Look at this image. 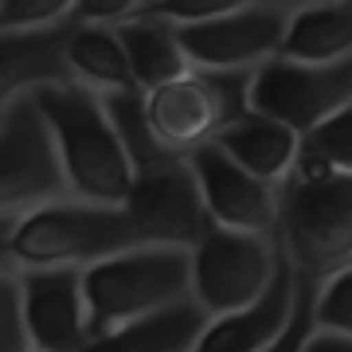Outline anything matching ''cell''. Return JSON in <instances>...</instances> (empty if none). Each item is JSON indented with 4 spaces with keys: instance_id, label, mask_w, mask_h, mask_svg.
Wrapping results in <instances>:
<instances>
[{
    "instance_id": "8",
    "label": "cell",
    "mask_w": 352,
    "mask_h": 352,
    "mask_svg": "<svg viewBox=\"0 0 352 352\" xmlns=\"http://www.w3.org/2000/svg\"><path fill=\"white\" fill-rule=\"evenodd\" d=\"M298 4H239L215 20L176 28L180 51L192 71H258L282 55L286 28Z\"/></svg>"
},
{
    "instance_id": "14",
    "label": "cell",
    "mask_w": 352,
    "mask_h": 352,
    "mask_svg": "<svg viewBox=\"0 0 352 352\" xmlns=\"http://www.w3.org/2000/svg\"><path fill=\"white\" fill-rule=\"evenodd\" d=\"M71 16L43 32H0V110L51 82H67Z\"/></svg>"
},
{
    "instance_id": "6",
    "label": "cell",
    "mask_w": 352,
    "mask_h": 352,
    "mask_svg": "<svg viewBox=\"0 0 352 352\" xmlns=\"http://www.w3.org/2000/svg\"><path fill=\"white\" fill-rule=\"evenodd\" d=\"M63 200H71V188L51 126L36 98L24 94L0 110V219H20Z\"/></svg>"
},
{
    "instance_id": "3",
    "label": "cell",
    "mask_w": 352,
    "mask_h": 352,
    "mask_svg": "<svg viewBox=\"0 0 352 352\" xmlns=\"http://www.w3.org/2000/svg\"><path fill=\"white\" fill-rule=\"evenodd\" d=\"M90 340L192 302V254L173 247H133L82 270Z\"/></svg>"
},
{
    "instance_id": "17",
    "label": "cell",
    "mask_w": 352,
    "mask_h": 352,
    "mask_svg": "<svg viewBox=\"0 0 352 352\" xmlns=\"http://www.w3.org/2000/svg\"><path fill=\"white\" fill-rule=\"evenodd\" d=\"M278 59L305 67L352 59V4H298Z\"/></svg>"
},
{
    "instance_id": "19",
    "label": "cell",
    "mask_w": 352,
    "mask_h": 352,
    "mask_svg": "<svg viewBox=\"0 0 352 352\" xmlns=\"http://www.w3.org/2000/svg\"><path fill=\"white\" fill-rule=\"evenodd\" d=\"M204 329H208V314L196 302H180L157 317H145V321H133L118 333L94 337L78 352H192Z\"/></svg>"
},
{
    "instance_id": "25",
    "label": "cell",
    "mask_w": 352,
    "mask_h": 352,
    "mask_svg": "<svg viewBox=\"0 0 352 352\" xmlns=\"http://www.w3.org/2000/svg\"><path fill=\"white\" fill-rule=\"evenodd\" d=\"M141 8L173 28H192V24H204V20H215V16L231 12L235 0H149Z\"/></svg>"
},
{
    "instance_id": "24",
    "label": "cell",
    "mask_w": 352,
    "mask_h": 352,
    "mask_svg": "<svg viewBox=\"0 0 352 352\" xmlns=\"http://www.w3.org/2000/svg\"><path fill=\"white\" fill-rule=\"evenodd\" d=\"M71 16L67 0H0V32H43Z\"/></svg>"
},
{
    "instance_id": "23",
    "label": "cell",
    "mask_w": 352,
    "mask_h": 352,
    "mask_svg": "<svg viewBox=\"0 0 352 352\" xmlns=\"http://www.w3.org/2000/svg\"><path fill=\"white\" fill-rule=\"evenodd\" d=\"M314 321H317V329H325V333L352 337V266H344L340 274H333L329 282L317 286Z\"/></svg>"
},
{
    "instance_id": "15",
    "label": "cell",
    "mask_w": 352,
    "mask_h": 352,
    "mask_svg": "<svg viewBox=\"0 0 352 352\" xmlns=\"http://www.w3.org/2000/svg\"><path fill=\"white\" fill-rule=\"evenodd\" d=\"M212 145L223 157H231L243 173L258 176L274 188H282L289 180L294 164H298V153H302V138L294 129L278 126L270 118H258V113H247L243 122L227 126Z\"/></svg>"
},
{
    "instance_id": "10",
    "label": "cell",
    "mask_w": 352,
    "mask_h": 352,
    "mask_svg": "<svg viewBox=\"0 0 352 352\" xmlns=\"http://www.w3.org/2000/svg\"><path fill=\"white\" fill-rule=\"evenodd\" d=\"M352 106V59L333 67H305L289 59H270L251 82V113L305 138L333 113Z\"/></svg>"
},
{
    "instance_id": "28",
    "label": "cell",
    "mask_w": 352,
    "mask_h": 352,
    "mask_svg": "<svg viewBox=\"0 0 352 352\" xmlns=\"http://www.w3.org/2000/svg\"><path fill=\"white\" fill-rule=\"evenodd\" d=\"M302 352H352V337H340V333H325V329H314Z\"/></svg>"
},
{
    "instance_id": "11",
    "label": "cell",
    "mask_w": 352,
    "mask_h": 352,
    "mask_svg": "<svg viewBox=\"0 0 352 352\" xmlns=\"http://www.w3.org/2000/svg\"><path fill=\"white\" fill-rule=\"evenodd\" d=\"M196 184H200L204 208L215 227L223 231H243V235H278V196L274 184L243 173L239 164L223 157L215 145H204L188 157Z\"/></svg>"
},
{
    "instance_id": "29",
    "label": "cell",
    "mask_w": 352,
    "mask_h": 352,
    "mask_svg": "<svg viewBox=\"0 0 352 352\" xmlns=\"http://www.w3.org/2000/svg\"><path fill=\"white\" fill-rule=\"evenodd\" d=\"M12 223H16V219H0V235H4V231H8Z\"/></svg>"
},
{
    "instance_id": "20",
    "label": "cell",
    "mask_w": 352,
    "mask_h": 352,
    "mask_svg": "<svg viewBox=\"0 0 352 352\" xmlns=\"http://www.w3.org/2000/svg\"><path fill=\"white\" fill-rule=\"evenodd\" d=\"M102 106H106V118H110L113 133L122 141L129 164H133V176L138 173H149L157 164L173 161L168 153L157 145L149 129V118H145V94L141 90H118V94H98Z\"/></svg>"
},
{
    "instance_id": "21",
    "label": "cell",
    "mask_w": 352,
    "mask_h": 352,
    "mask_svg": "<svg viewBox=\"0 0 352 352\" xmlns=\"http://www.w3.org/2000/svg\"><path fill=\"white\" fill-rule=\"evenodd\" d=\"M12 231V227H8ZM8 231L0 235V352H32L24 333V294H20V266L4 247Z\"/></svg>"
},
{
    "instance_id": "13",
    "label": "cell",
    "mask_w": 352,
    "mask_h": 352,
    "mask_svg": "<svg viewBox=\"0 0 352 352\" xmlns=\"http://www.w3.org/2000/svg\"><path fill=\"white\" fill-rule=\"evenodd\" d=\"M298 298H302V282H298V274L289 270L286 254H282V266H278L274 282H270V289L263 298L251 302L247 309H235V314L208 321V329L192 344V352H263V349H270L289 329L294 314H298Z\"/></svg>"
},
{
    "instance_id": "22",
    "label": "cell",
    "mask_w": 352,
    "mask_h": 352,
    "mask_svg": "<svg viewBox=\"0 0 352 352\" xmlns=\"http://www.w3.org/2000/svg\"><path fill=\"white\" fill-rule=\"evenodd\" d=\"M302 157L321 161L333 173L352 176V106H344L340 113H333L329 122H321L317 129H309L302 138Z\"/></svg>"
},
{
    "instance_id": "18",
    "label": "cell",
    "mask_w": 352,
    "mask_h": 352,
    "mask_svg": "<svg viewBox=\"0 0 352 352\" xmlns=\"http://www.w3.org/2000/svg\"><path fill=\"white\" fill-rule=\"evenodd\" d=\"M67 71L71 82L94 90V94H118V90H138L129 75L126 51L113 28L102 24H75L67 36Z\"/></svg>"
},
{
    "instance_id": "12",
    "label": "cell",
    "mask_w": 352,
    "mask_h": 352,
    "mask_svg": "<svg viewBox=\"0 0 352 352\" xmlns=\"http://www.w3.org/2000/svg\"><path fill=\"white\" fill-rule=\"evenodd\" d=\"M20 294L32 352H78L90 344L82 270H20Z\"/></svg>"
},
{
    "instance_id": "27",
    "label": "cell",
    "mask_w": 352,
    "mask_h": 352,
    "mask_svg": "<svg viewBox=\"0 0 352 352\" xmlns=\"http://www.w3.org/2000/svg\"><path fill=\"white\" fill-rule=\"evenodd\" d=\"M133 8H138V0H78V4H71V20L75 24L113 28L126 16H133Z\"/></svg>"
},
{
    "instance_id": "16",
    "label": "cell",
    "mask_w": 352,
    "mask_h": 352,
    "mask_svg": "<svg viewBox=\"0 0 352 352\" xmlns=\"http://www.w3.org/2000/svg\"><path fill=\"white\" fill-rule=\"evenodd\" d=\"M118 39H122V51H126L129 75H133V87L141 94L164 87V82H176L192 71L184 51H180V39H176V28L149 16L145 8H133V16H126L122 24H113Z\"/></svg>"
},
{
    "instance_id": "4",
    "label": "cell",
    "mask_w": 352,
    "mask_h": 352,
    "mask_svg": "<svg viewBox=\"0 0 352 352\" xmlns=\"http://www.w3.org/2000/svg\"><path fill=\"white\" fill-rule=\"evenodd\" d=\"M20 270H90L141 247L126 208L63 200L20 215L4 239Z\"/></svg>"
},
{
    "instance_id": "9",
    "label": "cell",
    "mask_w": 352,
    "mask_h": 352,
    "mask_svg": "<svg viewBox=\"0 0 352 352\" xmlns=\"http://www.w3.org/2000/svg\"><path fill=\"white\" fill-rule=\"evenodd\" d=\"M122 208H126L129 223L138 231L141 247L192 251L215 227L208 208H204L200 184H196L188 157H173V161L157 164L149 173H138L133 188H129V200Z\"/></svg>"
},
{
    "instance_id": "5",
    "label": "cell",
    "mask_w": 352,
    "mask_h": 352,
    "mask_svg": "<svg viewBox=\"0 0 352 352\" xmlns=\"http://www.w3.org/2000/svg\"><path fill=\"white\" fill-rule=\"evenodd\" d=\"M258 71H188L145 94V118L168 157H192L227 126L251 113V82Z\"/></svg>"
},
{
    "instance_id": "26",
    "label": "cell",
    "mask_w": 352,
    "mask_h": 352,
    "mask_svg": "<svg viewBox=\"0 0 352 352\" xmlns=\"http://www.w3.org/2000/svg\"><path fill=\"white\" fill-rule=\"evenodd\" d=\"M302 282V278H298ZM314 298H317V286H309V282H302V298H298V314H294V321H289V329L282 333V337L270 344V349L263 352H302L305 340H309V333L317 329L314 321Z\"/></svg>"
},
{
    "instance_id": "7",
    "label": "cell",
    "mask_w": 352,
    "mask_h": 352,
    "mask_svg": "<svg viewBox=\"0 0 352 352\" xmlns=\"http://www.w3.org/2000/svg\"><path fill=\"white\" fill-rule=\"evenodd\" d=\"M188 254L192 302L208 314V321L258 302L282 266L278 235H243L223 227H212Z\"/></svg>"
},
{
    "instance_id": "2",
    "label": "cell",
    "mask_w": 352,
    "mask_h": 352,
    "mask_svg": "<svg viewBox=\"0 0 352 352\" xmlns=\"http://www.w3.org/2000/svg\"><path fill=\"white\" fill-rule=\"evenodd\" d=\"M32 98L51 126L71 200L122 208L133 188V164L113 133L102 98L71 78L36 90Z\"/></svg>"
},
{
    "instance_id": "1",
    "label": "cell",
    "mask_w": 352,
    "mask_h": 352,
    "mask_svg": "<svg viewBox=\"0 0 352 352\" xmlns=\"http://www.w3.org/2000/svg\"><path fill=\"white\" fill-rule=\"evenodd\" d=\"M278 196V247L294 274L321 286L352 266V176L298 153Z\"/></svg>"
}]
</instances>
